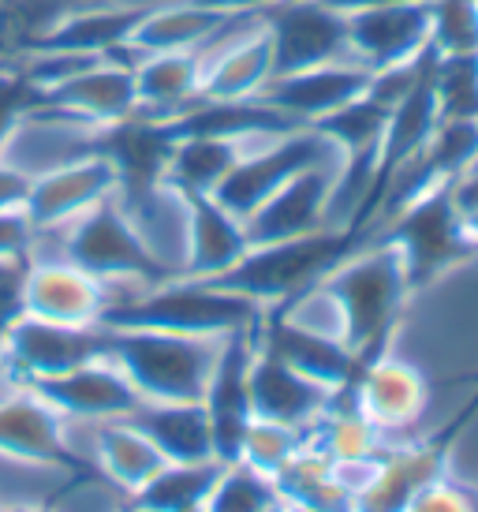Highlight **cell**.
Returning <instances> with one entry per match:
<instances>
[{
  "instance_id": "obj_15",
  "label": "cell",
  "mask_w": 478,
  "mask_h": 512,
  "mask_svg": "<svg viewBox=\"0 0 478 512\" xmlns=\"http://www.w3.org/2000/svg\"><path fill=\"white\" fill-rule=\"evenodd\" d=\"M340 157L310 165L281 184L251 217H243L251 243H277L292 236H307L318 228H329V199L337 187Z\"/></svg>"
},
{
  "instance_id": "obj_8",
  "label": "cell",
  "mask_w": 478,
  "mask_h": 512,
  "mask_svg": "<svg viewBox=\"0 0 478 512\" xmlns=\"http://www.w3.org/2000/svg\"><path fill=\"white\" fill-rule=\"evenodd\" d=\"M98 146L101 128L64 113V109H53V105H45V101L30 94V101L19 109V116H15L8 135H4L0 161H8V165H15V169L27 172L34 180L42 172L94 154Z\"/></svg>"
},
{
  "instance_id": "obj_40",
  "label": "cell",
  "mask_w": 478,
  "mask_h": 512,
  "mask_svg": "<svg viewBox=\"0 0 478 512\" xmlns=\"http://www.w3.org/2000/svg\"><path fill=\"white\" fill-rule=\"evenodd\" d=\"M464 217V236H467V243H471V251L478 255V206L475 210H467V214H460Z\"/></svg>"
},
{
  "instance_id": "obj_16",
  "label": "cell",
  "mask_w": 478,
  "mask_h": 512,
  "mask_svg": "<svg viewBox=\"0 0 478 512\" xmlns=\"http://www.w3.org/2000/svg\"><path fill=\"white\" fill-rule=\"evenodd\" d=\"M366 86H370V72H363L355 60H333L303 72L273 75L258 98L299 128H314L318 120L344 109L348 101L363 98Z\"/></svg>"
},
{
  "instance_id": "obj_34",
  "label": "cell",
  "mask_w": 478,
  "mask_h": 512,
  "mask_svg": "<svg viewBox=\"0 0 478 512\" xmlns=\"http://www.w3.org/2000/svg\"><path fill=\"white\" fill-rule=\"evenodd\" d=\"M404 512H475V486L452 483L449 475L434 479L411 498V505Z\"/></svg>"
},
{
  "instance_id": "obj_1",
  "label": "cell",
  "mask_w": 478,
  "mask_h": 512,
  "mask_svg": "<svg viewBox=\"0 0 478 512\" xmlns=\"http://www.w3.org/2000/svg\"><path fill=\"white\" fill-rule=\"evenodd\" d=\"M266 314L269 311L262 303L239 296L217 281L165 277L113 303L101 326L165 329V333H187V337H236V333H258L266 326Z\"/></svg>"
},
{
  "instance_id": "obj_28",
  "label": "cell",
  "mask_w": 478,
  "mask_h": 512,
  "mask_svg": "<svg viewBox=\"0 0 478 512\" xmlns=\"http://www.w3.org/2000/svg\"><path fill=\"white\" fill-rule=\"evenodd\" d=\"M221 468L225 460H165L127 501L146 512H202Z\"/></svg>"
},
{
  "instance_id": "obj_36",
  "label": "cell",
  "mask_w": 478,
  "mask_h": 512,
  "mask_svg": "<svg viewBox=\"0 0 478 512\" xmlns=\"http://www.w3.org/2000/svg\"><path fill=\"white\" fill-rule=\"evenodd\" d=\"M23 273H27V258L0 262V337L23 314Z\"/></svg>"
},
{
  "instance_id": "obj_20",
  "label": "cell",
  "mask_w": 478,
  "mask_h": 512,
  "mask_svg": "<svg viewBox=\"0 0 478 512\" xmlns=\"http://www.w3.org/2000/svg\"><path fill=\"white\" fill-rule=\"evenodd\" d=\"M0 456L53 464V468H79L68 449V423L30 385H19L0 400Z\"/></svg>"
},
{
  "instance_id": "obj_14",
  "label": "cell",
  "mask_w": 478,
  "mask_h": 512,
  "mask_svg": "<svg viewBox=\"0 0 478 512\" xmlns=\"http://www.w3.org/2000/svg\"><path fill=\"white\" fill-rule=\"evenodd\" d=\"M38 397L64 419V423H109V419H127L142 404L135 385L116 367L109 356L90 359L83 367L45 378L30 385Z\"/></svg>"
},
{
  "instance_id": "obj_25",
  "label": "cell",
  "mask_w": 478,
  "mask_h": 512,
  "mask_svg": "<svg viewBox=\"0 0 478 512\" xmlns=\"http://www.w3.org/2000/svg\"><path fill=\"white\" fill-rule=\"evenodd\" d=\"M127 419L154 441L165 460H217L202 400H142Z\"/></svg>"
},
{
  "instance_id": "obj_41",
  "label": "cell",
  "mask_w": 478,
  "mask_h": 512,
  "mask_svg": "<svg viewBox=\"0 0 478 512\" xmlns=\"http://www.w3.org/2000/svg\"><path fill=\"white\" fill-rule=\"evenodd\" d=\"M0 512H53L49 501H23V505H0Z\"/></svg>"
},
{
  "instance_id": "obj_45",
  "label": "cell",
  "mask_w": 478,
  "mask_h": 512,
  "mask_svg": "<svg viewBox=\"0 0 478 512\" xmlns=\"http://www.w3.org/2000/svg\"><path fill=\"white\" fill-rule=\"evenodd\" d=\"M0 374H8V363H4V352H0Z\"/></svg>"
},
{
  "instance_id": "obj_11",
  "label": "cell",
  "mask_w": 478,
  "mask_h": 512,
  "mask_svg": "<svg viewBox=\"0 0 478 512\" xmlns=\"http://www.w3.org/2000/svg\"><path fill=\"white\" fill-rule=\"evenodd\" d=\"M348 19V60L363 72H385L400 64H415L430 53V0H400Z\"/></svg>"
},
{
  "instance_id": "obj_3",
  "label": "cell",
  "mask_w": 478,
  "mask_h": 512,
  "mask_svg": "<svg viewBox=\"0 0 478 512\" xmlns=\"http://www.w3.org/2000/svg\"><path fill=\"white\" fill-rule=\"evenodd\" d=\"M359 243H363L359 228H318V232L292 236V240L251 243V251L228 273H221L217 285L232 288L239 296L273 311L299 296L303 288L325 281Z\"/></svg>"
},
{
  "instance_id": "obj_35",
  "label": "cell",
  "mask_w": 478,
  "mask_h": 512,
  "mask_svg": "<svg viewBox=\"0 0 478 512\" xmlns=\"http://www.w3.org/2000/svg\"><path fill=\"white\" fill-rule=\"evenodd\" d=\"M38 240V228L27 217V210H0V262H15V258H30Z\"/></svg>"
},
{
  "instance_id": "obj_6",
  "label": "cell",
  "mask_w": 478,
  "mask_h": 512,
  "mask_svg": "<svg viewBox=\"0 0 478 512\" xmlns=\"http://www.w3.org/2000/svg\"><path fill=\"white\" fill-rule=\"evenodd\" d=\"M333 157H340V150L318 128H296L284 131V135H269V139L254 143L247 154L239 157V165L228 172L225 184L213 191V199L221 202L225 210H232L236 217H251L296 172L310 169V165H322V161H333Z\"/></svg>"
},
{
  "instance_id": "obj_26",
  "label": "cell",
  "mask_w": 478,
  "mask_h": 512,
  "mask_svg": "<svg viewBox=\"0 0 478 512\" xmlns=\"http://www.w3.org/2000/svg\"><path fill=\"white\" fill-rule=\"evenodd\" d=\"M165 464L157 445L142 434L131 419H109L94 423V441H90V468L105 483L131 498L135 490L146 486V479Z\"/></svg>"
},
{
  "instance_id": "obj_27",
  "label": "cell",
  "mask_w": 478,
  "mask_h": 512,
  "mask_svg": "<svg viewBox=\"0 0 478 512\" xmlns=\"http://www.w3.org/2000/svg\"><path fill=\"white\" fill-rule=\"evenodd\" d=\"M269 139V135H266ZM262 139H213V135H172V150L165 161V184L176 187L187 199L213 195L228 180V172L239 165Z\"/></svg>"
},
{
  "instance_id": "obj_12",
  "label": "cell",
  "mask_w": 478,
  "mask_h": 512,
  "mask_svg": "<svg viewBox=\"0 0 478 512\" xmlns=\"http://www.w3.org/2000/svg\"><path fill=\"white\" fill-rule=\"evenodd\" d=\"M109 292L94 273L64 255L27 258L23 273V314L60 326H101Z\"/></svg>"
},
{
  "instance_id": "obj_47",
  "label": "cell",
  "mask_w": 478,
  "mask_h": 512,
  "mask_svg": "<svg viewBox=\"0 0 478 512\" xmlns=\"http://www.w3.org/2000/svg\"><path fill=\"white\" fill-rule=\"evenodd\" d=\"M0 4H4V0H0Z\"/></svg>"
},
{
  "instance_id": "obj_31",
  "label": "cell",
  "mask_w": 478,
  "mask_h": 512,
  "mask_svg": "<svg viewBox=\"0 0 478 512\" xmlns=\"http://www.w3.org/2000/svg\"><path fill=\"white\" fill-rule=\"evenodd\" d=\"M430 86L441 120H478V57H437Z\"/></svg>"
},
{
  "instance_id": "obj_46",
  "label": "cell",
  "mask_w": 478,
  "mask_h": 512,
  "mask_svg": "<svg viewBox=\"0 0 478 512\" xmlns=\"http://www.w3.org/2000/svg\"><path fill=\"white\" fill-rule=\"evenodd\" d=\"M296 512H303V509H296Z\"/></svg>"
},
{
  "instance_id": "obj_39",
  "label": "cell",
  "mask_w": 478,
  "mask_h": 512,
  "mask_svg": "<svg viewBox=\"0 0 478 512\" xmlns=\"http://www.w3.org/2000/svg\"><path fill=\"white\" fill-rule=\"evenodd\" d=\"M322 4H329L340 15H355L366 12V8H381V4H400V0H322Z\"/></svg>"
},
{
  "instance_id": "obj_22",
  "label": "cell",
  "mask_w": 478,
  "mask_h": 512,
  "mask_svg": "<svg viewBox=\"0 0 478 512\" xmlns=\"http://www.w3.org/2000/svg\"><path fill=\"white\" fill-rule=\"evenodd\" d=\"M273 79V49H269L266 19H258L243 34L202 53V98L247 101L258 98Z\"/></svg>"
},
{
  "instance_id": "obj_13",
  "label": "cell",
  "mask_w": 478,
  "mask_h": 512,
  "mask_svg": "<svg viewBox=\"0 0 478 512\" xmlns=\"http://www.w3.org/2000/svg\"><path fill=\"white\" fill-rule=\"evenodd\" d=\"M116 187H120V176H116L113 161L101 150H94V154L79 157V161H68L60 169L34 176L23 210H27V217L34 221L38 232H49V228L71 225L86 210L113 199Z\"/></svg>"
},
{
  "instance_id": "obj_24",
  "label": "cell",
  "mask_w": 478,
  "mask_h": 512,
  "mask_svg": "<svg viewBox=\"0 0 478 512\" xmlns=\"http://www.w3.org/2000/svg\"><path fill=\"white\" fill-rule=\"evenodd\" d=\"M135 94L146 120L169 124L202 101V57L198 53H146L135 64Z\"/></svg>"
},
{
  "instance_id": "obj_19",
  "label": "cell",
  "mask_w": 478,
  "mask_h": 512,
  "mask_svg": "<svg viewBox=\"0 0 478 512\" xmlns=\"http://www.w3.org/2000/svg\"><path fill=\"white\" fill-rule=\"evenodd\" d=\"M449 475L441 441H396L374 464L370 483L352 498V512H404L422 486Z\"/></svg>"
},
{
  "instance_id": "obj_2",
  "label": "cell",
  "mask_w": 478,
  "mask_h": 512,
  "mask_svg": "<svg viewBox=\"0 0 478 512\" xmlns=\"http://www.w3.org/2000/svg\"><path fill=\"white\" fill-rule=\"evenodd\" d=\"M109 329V359L142 400H202L228 337H187L165 329Z\"/></svg>"
},
{
  "instance_id": "obj_17",
  "label": "cell",
  "mask_w": 478,
  "mask_h": 512,
  "mask_svg": "<svg viewBox=\"0 0 478 512\" xmlns=\"http://www.w3.org/2000/svg\"><path fill=\"white\" fill-rule=\"evenodd\" d=\"M38 101L79 116L94 128H113L139 113V94H135V68L116 57H101L68 83L53 86L45 94H34Z\"/></svg>"
},
{
  "instance_id": "obj_32",
  "label": "cell",
  "mask_w": 478,
  "mask_h": 512,
  "mask_svg": "<svg viewBox=\"0 0 478 512\" xmlns=\"http://www.w3.org/2000/svg\"><path fill=\"white\" fill-rule=\"evenodd\" d=\"M277 498H281V490H277V483L269 475L232 460V464L221 468L202 512H262L269 501Z\"/></svg>"
},
{
  "instance_id": "obj_10",
  "label": "cell",
  "mask_w": 478,
  "mask_h": 512,
  "mask_svg": "<svg viewBox=\"0 0 478 512\" xmlns=\"http://www.w3.org/2000/svg\"><path fill=\"white\" fill-rule=\"evenodd\" d=\"M273 75L348 60V19L322 0H281L266 15Z\"/></svg>"
},
{
  "instance_id": "obj_18",
  "label": "cell",
  "mask_w": 478,
  "mask_h": 512,
  "mask_svg": "<svg viewBox=\"0 0 478 512\" xmlns=\"http://www.w3.org/2000/svg\"><path fill=\"white\" fill-rule=\"evenodd\" d=\"M247 385H251V412L258 419H273V423H284V427L303 430V434H310V427L329 408V400L337 397L333 389L310 382L307 374L288 367L262 344H254Z\"/></svg>"
},
{
  "instance_id": "obj_5",
  "label": "cell",
  "mask_w": 478,
  "mask_h": 512,
  "mask_svg": "<svg viewBox=\"0 0 478 512\" xmlns=\"http://www.w3.org/2000/svg\"><path fill=\"white\" fill-rule=\"evenodd\" d=\"M385 221L389 225L378 240H385L400 255L411 292H419L422 285H430L434 277L452 270L456 262L475 255L464 236V217L452 206L449 184L430 187L426 195L411 199Z\"/></svg>"
},
{
  "instance_id": "obj_30",
  "label": "cell",
  "mask_w": 478,
  "mask_h": 512,
  "mask_svg": "<svg viewBox=\"0 0 478 512\" xmlns=\"http://www.w3.org/2000/svg\"><path fill=\"white\" fill-rule=\"evenodd\" d=\"M303 445H307V434H303V430H292V427H284V423H273V419H258V415H254L251 423H247V430H243L236 460L254 471H262V475H269V479L277 483V475L296 460Z\"/></svg>"
},
{
  "instance_id": "obj_37",
  "label": "cell",
  "mask_w": 478,
  "mask_h": 512,
  "mask_svg": "<svg viewBox=\"0 0 478 512\" xmlns=\"http://www.w3.org/2000/svg\"><path fill=\"white\" fill-rule=\"evenodd\" d=\"M27 191H30L27 172H19L15 165L0 161V210H19L27 202Z\"/></svg>"
},
{
  "instance_id": "obj_38",
  "label": "cell",
  "mask_w": 478,
  "mask_h": 512,
  "mask_svg": "<svg viewBox=\"0 0 478 512\" xmlns=\"http://www.w3.org/2000/svg\"><path fill=\"white\" fill-rule=\"evenodd\" d=\"M202 8H213V12H225V15H266L273 4L281 0H198Z\"/></svg>"
},
{
  "instance_id": "obj_44",
  "label": "cell",
  "mask_w": 478,
  "mask_h": 512,
  "mask_svg": "<svg viewBox=\"0 0 478 512\" xmlns=\"http://www.w3.org/2000/svg\"><path fill=\"white\" fill-rule=\"evenodd\" d=\"M12 72V64H4V57H0V75H8Z\"/></svg>"
},
{
  "instance_id": "obj_7",
  "label": "cell",
  "mask_w": 478,
  "mask_h": 512,
  "mask_svg": "<svg viewBox=\"0 0 478 512\" xmlns=\"http://www.w3.org/2000/svg\"><path fill=\"white\" fill-rule=\"evenodd\" d=\"M4 363L23 385L57 378L83 367L90 359L109 356V329L105 326H60L19 314L12 329L0 337Z\"/></svg>"
},
{
  "instance_id": "obj_43",
  "label": "cell",
  "mask_w": 478,
  "mask_h": 512,
  "mask_svg": "<svg viewBox=\"0 0 478 512\" xmlns=\"http://www.w3.org/2000/svg\"><path fill=\"white\" fill-rule=\"evenodd\" d=\"M120 512H146V509H139V505H131V501H127V505Z\"/></svg>"
},
{
  "instance_id": "obj_29",
  "label": "cell",
  "mask_w": 478,
  "mask_h": 512,
  "mask_svg": "<svg viewBox=\"0 0 478 512\" xmlns=\"http://www.w3.org/2000/svg\"><path fill=\"white\" fill-rule=\"evenodd\" d=\"M277 490L292 509L303 512H352V494L337 479L333 460H325L314 445H303L299 456L277 475Z\"/></svg>"
},
{
  "instance_id": "obj_9",
  "label": "cell",
  "mask_w": 478,
  "mask_h": 512,
  "mask_svg": "<svg viewBox=\"0 0 478 512\" xmlns=\"http://www.w3.org/2000/svg\"><path fill=\"white\" fill-rule=\"evenodd\" d=\"M355 408L385 434L389 445H396L400 434H408L430 412V378L411 359L396 352H374L359 363V374L352 382Z\"/></svg>"
},
{
  "instance_id": "obj_21",
  "label": "cell",
  "mask_w": 478,
  "mask_h": 512,
  "mask_svg": "<svg viewBox=\"0 0 478 512\" xmlns=\"http://www.w3.org/2000/svg\"><path fill=\"white\" fill-rule=\"evenodd\" d=\"M251 251L243 217L225 210L213 195L187 199V243H183L180 277L217 281Z\"/></svg>"
},
{
  "instance_id": "obj_42",
  "label": "cell",
  "mask_w": 478,
  "mask_h": 512,
  "mask_svg": "<svg viewBox=\"0 0 478 512\" xmlns=\"http://www.w3.org/2000/svg\"><path fill=\"white\" fill-rule=\"evenodd\" d=\"M262 512H296V509H292V505H288L284 498H277V501H269V505Z\"/></svg>"
},
{
  "instance_id": "obj_23",
  "label": "cell",
  "mask_w": 478,
  "mask_h": 512,
  "mask_svg": "<svg viewBox=\"0 0 478 512\" xmlns=\"http://www.w3.org/2000/svg\"><path fill=\"white\" fill-rule=\"evenodd\" d=\"M258 344L333 393L348 389L359 374V356L344 341H329V337L288 326L277 314H266V326L258 329Z\"/></svg>"
},
{
  "instance_id": "obj_33",
  "label": "cell",
  "mask_w": 478,
  "mask_h": 512,
  "mask_svg": "<svg viewBox=\"0 0 478 512\" xmlns=\"http://www.w3.org/2000/svg\"><path fill=\"white\" fill-rule=\"evenodd\" d=\"M430 49L437 57H478V0H430Z\"/></svg>"
},
{
  "instance_id": "obj_4",
  "label": "cell",
  "mask_w": 478,
  "mask_h": 512,
  "mask_svg": "<svg viewBox=\"0 0 478 512\" xmlns=\"http://www.w3.org/2000/svg\"><path fill=\"white\" fill-rule=\"evenodd\" d=\"M344 314V337L359 363L378 352L393 333L396 318L411 296L404 262L385 240L359 243L337 270L325 277Z\"/></svg>"
}]
</instances>
